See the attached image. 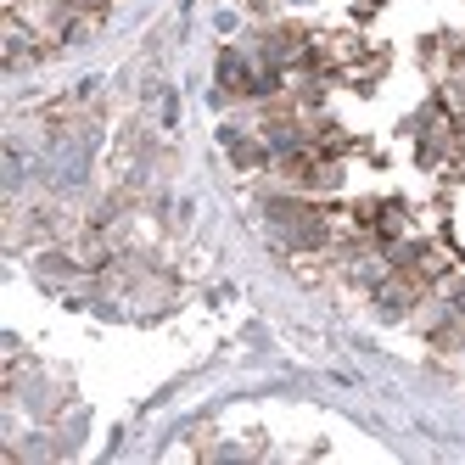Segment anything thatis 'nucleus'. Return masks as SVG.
Masks as SVG:
<instances>
[{
	"label": "nucleus",
	"mask_w": 465,
	"mask_h": 465,
	"mask_svg": "<svg viewBox=\"0 0 465 465\" xmlns=\"http://www.w3.org/2000/svg\"><path fill=\"white\" fill-rule=\"evenodd\" d=\"M281 6H309V0H281Z\"/></svg>",
	"instance_id": "nucleus-7"
},
{
	"label": "nucleus",
	"mask_w": 465,
	"mask_h": 465,
	"mask_svg": "<svg viewBox=\"0 0 465 465\" xmlns=\"http://www.w3.org/2000/svg\"><path fill=\"white\" fill-rule=\"evenodd\" d=\"M219 146H224V157H230V169H242V174H270V146H263L258 124H247V118L219 124Z\"/></svg>",
	"instance_id": "nucleus-2"
},
{
	"label": "nucleus",
	"mask_w": 465,
	"mask_h": 465,
	"mask_svg": "<svg viewBox=\"0 0 465 465\" xmlns=\"http://www.w3.org/2000/svg\"><path fill=\"white\" fill-rule=\"evenodd\" d=\"M426 292H431V281H420L415 270H392V275L371 292V314H376L381 325H404Z\"/></svg>",
	"instance_id": "nucleus-1"
},
{
	"label": "nucleus",
	"mask_w": 465,
	"mask_h": 465,
	"mask_svg": "<svg viewBox=\"0 0 465 465\" xmlns=\"http://www.w3.org/2000/svg\"><path fill=\"white\" fill-rule=\"evenodd\" d=\"M431 95H438V102H443L454 118H465V56L454 62V68H449L443 79H438V90H431Z\"/></svg>",
	"instance_id": "nucleus-4"
},
{
	"label": "nucleus",
	"mask_w": 465,
	"mask_h": 465,
	"mask_svg": "<svg viewBox=\"0 0 465 465\" xmlns=\"http://www.w3.org/2000/svg\"><path fill=\"white\" fill-rule=\"evenodd\" d=\"M242 17H247V12H230V6H224V12H219L213 23H219V35L230 40V35H242Z\"/></svg>",
	"instance_id": "nucleus-6"
},
{
	"label": "nucleus",
	"mask_w": 465,
	"mask_h": 465,
	"mask_svg": "<svg viewBox=\"0 0 465 465\" xmlns=\"http://www.w3.org/2000/svg\"><path fill=\"white\" fill-rule=\"evenodd\" d=\"M84 426H90V415H84V410H68V415H62V426H56V443H62V454H74V449L84 443Z\"/></svg>",
	"instance_id": "nucleus-5"
},
{
	"label": "nucleus",
	"mask_w": 465,
	"mask_h": 465,
	"mask_svg": "<svg viewBox=\"0 0 465 465\" xmlns=\"http://www.w3.org/2000/svg\"><path fill=\"white\" fill-rule=\"evenodd\" d=\"M376 242H392V236H415V208L404 203V196H381L376 208Z\"/></svg>",
	"instance_id": "nucleus-3"
}]
</instances>
